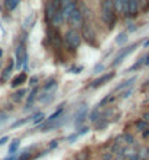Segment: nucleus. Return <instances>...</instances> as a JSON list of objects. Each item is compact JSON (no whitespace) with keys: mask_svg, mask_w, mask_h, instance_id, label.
<instances>
[{"mask_svg":"<svg viewBox=\"0 0 149 160\" xmlns=\"http://www.w3.org/2000/svg\"><path fill=\"white\" fill-rule=\"evenodd\" d=\"M36 96H38V88H33L32 92H30V95L28 96V101H26L25 109H29V108H32V105H33V102H35V99H36Z\"/></svg>","mask_w":149,"mask_h":160,"instance_id":"12","label":"nucleus"},{"mask_svg":"<svg viewBox=\"0 0 149 160\" xmlns=\"http://www.w3.org/2000/svg\"><path fill=\"white\" fill-rule=\"evenodd\" d=\"M137 47H139V44L136 42V44H132V45H129V47H126V48H123V50H120V52L116 55V57H114V60L112 61V66H113V67L119 66V64L122 63V61H123V60L126 58V57H128V55L130 54L132 51L136 50Z\"/></svg>","mask_w":149,"mask_h":160,"instance_id":"6","label":"nucleus"},{"mask_svg":"<svg viewBox=\"0 0 149 160\" xmlns=\"http://www.w3.org/2000/svg\"><path fill=\"white\" fill-rule=\"evenodd\" d=\"M129 37H128V32H122V34L117 35V38H116V44L117 45H124L126 42H128Z\"/></svg>","mask_w":149,"mask_h":160,"instance_id":"19","label":"nucleus"},{"mask_svg":"<svg viewBox=\"0 0 149 160\" xmlns=\"http://www.w3.org/2000/svg\"><path fill=\"white\" fill-rule=\"evenodd\" d=\"M136 82V76L135 77H130V79L124 80V82H122V84H119L116 88V90H122V89H128V88H132V84Z\"/></svg>","mask_w":149,"mask_h":160,"instance_id":"15","label":"nucleus"},{"mask_svg":"<svg viewBox=\"0 0 149 160\" xmlns=\"http://www.w3.org/2000/svg\"><path fill=\"white\" fill-rule=\"evenodd\" d=\"M81 70H83V67H81V66H78V67H72V68H71V73L78 74V73H81Z\"/></svg>","mask_w":149,"mask_h":160,"instance_id":"32","label":"nucleus"},{"mask_svg":"<svg viewBox=\"0 0 149 160\" xmlns=\"http://www.w3.org/2000/svg\"><path fill=\"white\" fill-rule=\"evenodd\" d=\"M25 93H26V92L23 90V89H22V90H19V92H16V93H15V96H13V98H15V101H21Z\"/></svg>","mask_w":149,"mask_h":160,"instance_id":"29","label":"nucleus"},{"mask_svg":"<svg viewBox=\"0 0 149 160\" xmlns=\"http://www.w3.org/2000/svg\"><path fill=\"white\" fill-rule=\"evenodd\" d=\"M74 2H75V0H74Z\"/></svg>","mask_w":149,"mask_h":160,"instance_id":"43","label":"nucleus"},{"mask_svg":"<svg viewBox=\"0 0 149 160\" xmlns=\"http://www.w3.org/2000/svg\"><path fill=\"white\" fill-rule=\"evenodd\" d=\"M139 12V3L137 0H128V6H126V15L129 16H135Z\"/></svg>","mask_w":149,"mask_h":160,"instance_id":"10","label":"nucleus"},{"mask_svg":"<svg viewBox=\"0 0 149 160\" xmlns=\"http://www.w3.org/2000/svg\"><path fill=\"white\" fill-rule=\"evenodd\" d=\"M26 82V74L25 73H21L19 76H16L15 79L12 80V88H17V86H21Z\"/></svg>","mask_w":149,"mask_h":160,"instance_id":"14","label":"nucleus"},{"mask_svg":"<svg viewBox=\"0 0 149 160\" xmlns=\"http://www.w3.org/2000/svg\"><path fill=\"white\" fill-rule=\"evenodd\" d=\"M57 146H58V140H52V141H51V144H49V150H51V148H55Z\"/></svg>","mask_w":149,"mask_h":160,"instance_id":"35","label":"nucleus"},{"mask_svg":"<svg viewBox=\"0 0 149 160\" xmlns=\"http://www.w3.org/2000/svg\"><path fill=\"white\" fill-rule=\"evenodd\" d=\"M88 118H90V121H93V122H94L95 119H99V118H100V106H97V108H95V109L93 111V112H91Z\"/></svg>","mask_w":149,"mask_h":160,"instance_id":"21","label":"nucleus"},{"mask_svg":"<svg viewBox=\"0 0 149 160\" xmlns=\"http://www.w3.org/2000/svg\"><path fill=\"white\" fill-rule=\"evenodd\" d=\"M21 3V0H4V6H6V9L7 10H15V9L17 8V4Z\"/></svg>","mask_w":149,"mask_h":160,"instance_id":"17","label":"nucleus"},{"mask_svg":"<svg viewBox=\"0 0 149 160\" xmlns=\"http://www.w3.org/2000/svg\"><path fill=\"white\" fill-rule=\"evenodd\" d=\"M30 157H32V154L29 153V148H26L25 152L19 156V160H30Z\"/></svg>","mask_w":149,"mask_h":160,"instance_id":"25","label":"nucleus"},{"mask_svg":"<svg viewBox=\"0 0 149 160\" xmlns=\"http://www.w3.org/2000/svg\"><path fill=\"white\" fill-rule=\"evenodd\" d=\"M137 156H139V159L141 160H145L149 157V152H148V147H143L141 150V153H137Z\"/></svg>","mask_w":149,"mask_h":160,"instance_id":"24","label":"nucleus"},{"mask_svg":"<svg viewBox=\"0 0 149 160\" xmlns=\"http://www.w3.org/2000/svg\"><path fill=\"white\" fill-rule=\"evenodd\" d=\"M77 138H78V134H77V132H74L72 135H70V137H68V143H74Z\"/></svg>","mask_w":149,"mask_h":160,"instance_id":"31","label":"nucleus"},{"mask_svg":"<svg viewBox=\"0 0 149 160\" xmlns=\"http://www.w3.org/2000/svg\"><path fill=\"white\" fill-rule=\"evenodd\" d=\"M145 60H146V57H142V58H139V60L136 61V63L133 64L132 67L129 68L128 72H136V70H139V68H141L142 66H143V63H145Z\"/></svg>","mask_w":149,"mask_h":160,"instance_id":"20","label":"nucleus"},{"mask_svg":"<svg viewBox=\"0 0 149 160\" xmlns=\"http://www.w3.org/2000/svg\"><path fill=\"white\" fill-rule=\"evenodd\" d=\"M107 124H109V121L106 118H103V117H101V118H99V119H95L94 121V125H95V130H104V128H106V127H107Z\"/></svg>","mask_w":149,"mask_h":160,"instance_id":"16","label":"nucleus"},{"mask_svg":"<svg viewBox=\"0 0 149 160\" xmlns=\"http://www.w3.org/2000/svg\"><path fill=\"white\" fill-rule=\"evenodd\" d=\"M83 34H81V37H84V38L87 39V41L90 42H94L95 41V34L94 31H93V28H91L90 23H84L83 22Z\"/></svg>","mask_w":149,"mask_h":160,"instance_id":"9","label":"nucleus"},{"mask_svg":"<svg viewBox=\"0 0 149 160\" xmlns=\"http://www.w3.org/2000/svg\"><path fill=\"white\" fill-rule=\"evenodd\" d=\"M123 140H126V143H128L129 146H133V144H135V138H133L130 134H124L123 135Z\"/></svg>","mask_w":149,"mask_h":160,"instance_id":"28","label":"nucleus"},{"mask_svg":"<svg viewBox=\"0 0 149 160\" xmlns=\"http://www.w3.org/2000/svg\"><path fill=\"white\" fill-rule=\"evenodd\" d=\"M6 141H9V137H2V138H0V146H3Z\"/></svg>","mask_w":149,"mask_h":160,"instance_id":"36","label":"nucleus"},{"mask_svg":"<svg viewBox=\"0 0 149 160\" xmlns=\"http://www.w3.org/2000/svg\"><path fill=\"white\" fill-rule=\"evenodd\" d=\"M143 121H146V122H148V124H149V112H148V114H145V115H143Z\"/></svg>","mask_w":149,"mask_h":160,"instance_id":"38","label":"nucleus"},{"mask_svg":"<svg viewBox=\"0 0 149 160\" xmlns=\"http://www.w3.org/2000/svg\"><path fill=\"white\" fill-rule=\"evenodd\" d=\"M2 55H3V51H2V48H0V58H2Z\"/></svg>","mask_w":149,"mask_h":160,"instance_id":"42","label":"nucleus"},{"mask_svg":"<svg viewBox=\"0 0 149 160\" xmlns=\"http://www.w3.org/2000/svg\"><path fill=\"white\" fill-rule=\"evenodd\" d=\"M133 92L132 88H128V89H123V92H122V95H120V98H123V99H126V98L130 96V93Z\"/></svg>","mask_w":149,"mask_h":160,"instance_id":"27","label":"nucleus"},{"mask_svg":"<svg viewBox=\"0 0 149 160\" xmlns=\"http://www.w3.org/2000/svg\"><path fill=\"white\" fill-rule=\"evenodd\" d=\"M55 90H57V82H48V83L42 88V93L39 95V101H41V103H49L52 99H54L55 96Z\"/></svg>","mask_w":149,"mask_h":160,"instance_id":"3","label":"nucleus"},{"mask_svg":"<svg viewBox=\"0 0 149 160\" xmlns=\"http://www.w3.org/2000/svg\"><path fill=\"white\" fill-rule=\"evenodd\" d=\"M16 68L21 70L23 66H26V61H28V52H26L25 44H19L16 47Z\"/></svg>","mask_w":149,"mask_h":160,"instance_id":"5","label":"nucleus"},{"mask_svg":"<svg viewBox=\"0 0 149 160\" xmlns=\"http://www.w3.org/2000/svg\"><path fill=\"white\" fill-rule=\"evenodd\" d=\"M87 117H88V106L86 105V103H83V105L77 109V112H75V125L80 127L86 121Z\"/></svg>","mask_w":149,"mask_h":160,"instance_id":"7","label":"nucleus"},{"mask_svg":"<svg viewBox=\"0 0 149 160\" xmlns=\"http://www.w3.org/2000/svg\"><path fill=\"white\" fill-rule=\"evenodd\" d=\"M103 160H113V153H107V154H104L103 156Z\"/></svg>","mask_w":149,"mask_h":160,"instance_id":"33","label":"nucleus"},{"mask_svg":"<svg viewBox=\"0 0 149 160\" xmlns=\"http://www.w3.org/2000/svg\"><path fill=\"white\" fill-rule=\"evenodd\" d=\"M143 45H145V48H146V47H149V39H148V41H145V44H143Z\"/></svg>","mask_w":149,"mask_h":160,"instance_id":"41","label":"nucleus"},{"mask_svg":"<svg viewBox=\"0 0 149 160\" xmlns=\"http://www.w3.org/2000/svg\"><path fill=\"white\" fill-rule=\"evenodd\" d=\"M44 118H45V115L42 114V112H38V114H35L32 117V121H33V124H39V122L44 121Z\"/></svg>","mask_w":149,"mask_h":160,"instance_id":"22","label":"nucleus"},{"mask_svg":"<svg viewBox=\"0 0 149 160\" xmlns=\"http://www.w3.org/2000/svg\"><path fill=\"white\" fill-rule=\"evenodd\" d=\"M114 74H116L114 72H110V73H106V74H101L99 79H95L94 82L90 84V88L95 89V88H100V86H103V84L109 83V82H110V80L114 77Z\"/></svg>","mask_w":149,"mask_h":160,"instance_id":"8","label":"nucleus"},{"mask_svg":"<svg viewBox=\"0 0 149 160\" xmlns=\"http://www.w3.org/2000/svg\"><path fill=\"white\" fill-rule=\"evenodd\" d=\"M101 19H103L104 25L112 29L114 22H116V10L113 6L112 0H103L101 2Z\"/></svg>","mask_w":149,"mask_h":160,"instance_id":"1","label":"nucleus"},{"mask_svg":"<svg viewBox=\"0 0 149 160\" xmlns=\"http://www.w3.org/2000/svg\"><path fill=\"white\" fill-rule=\"evenodd\" d=\"M36 83H38V77H36V76L32 77V79H30V82H29V84L35 88V86H36Z\"/></svg>","mask_w":149,"mask_h":160,"instance_id":"34","label":"nucleus"},{"mask_svg":"<svg viewBox=\"0 0 149 160\" xmlns=\"http://www.w3.org/2000/svg\"><path fill=\"white\" fill-rule=\"evenodd\" d=\"M148 122L146 121H143V119H142V121H137L136 122V128H137V131H142V132H143V131L146 130V128H148Z\"/></svg>","mask_w":149,"mask_h":160,"instance_id":"23","label":"nucleus"},{"mask_svg":"<svg viewBox=\"0 0 149 160\" xmlns=\"http://www.w3.org/2000/svg\"><path fill=\"white\" fill-rule=\"evenodd\" d=\"M19 146H21V140H19V138L13 140L12 143H10V146H9V154H15V153L17 152Z\"/></svg>","mask_w":149,"mask_h":160,"instance_id":"18","label":"nucleus"},{"mask_svg":"<svg viewBox=\"0 0 149 160\" xmlns=\"http://www.w3.org/2000/svg\"><path fill=\"white\" fill-rule=\"evenodd\" d=\"M113 6H114V10L117 13H122V15H126V6H128V0H112Z\"/></svg>","mask_w":149,"mask_h":160,"instance_id":"11","label":"nucleus"},{"mask_svg":"<svg viewBox=\"0 0 149 160\" xmlns=\"http://www.w3.org/2000/svg\"><path fill=\"white\" fill-rule=\"evenodd\" d=\"M12 70H13V61H10L9 63V66L3 70V73H2V77H0V82H6V80L10 77V74H12Z\"/></svg>","mask_w":149,"mask_h":160,"instance_id":"13","label":"nucleus"},{"mask_svg":"<svg viewBox=\"0 0 149 160\" xmlns=\"http://www.w3.org/2000/svg\"><path fill=\"white\" fill-rule=\"evenodd\" d=\"M81 32L75 28H70L64 35V44H65L67 50L70 51H75L81 44Z\"/></svg>","mask_w":149,"mask_h":160,"instance_id":"2","label":"nucleus"},{"mask_svg":"<svg viewBox=\"0 0 149 160\" xmlns=\"http://www.w3.org/2000/svg\"><path fill=\"white\" fill-rule=\"evenodd\" d=\"M29 119H32V117H28V118H25V119H21V121H16L15 124L12 125V128H16V127H22L23 124H26V122L29 121Z\"/></svg>","mask_w":149,"mask_h":160,"instance_id":"26","label":"nucleus"},{"mask_svg":"<svg viewBox=\"0 0 149 160\" xmlns=\"http://www.w3.org/2000/svg\"><path fill=\"white\" fill-rule=\"evenodd\" d=\"M143 64H145V66H149V57H146V60H145V63Z\"/></svg>","mask_w":149,"mask_h":160,"instance_id":"40","label":"nucleus"},{"mask_svg":"<svg viewBox=\"0 0 149 160\" xmlns=\"http://www.w3.org/2000/svg\"><path fill=\"white\" fill-rule=\"evenodd\" d=\"M67 22H68V25L71 26V28H80V26L83 25L84 22V18H83V12L80 10L78 8H75L72 12L70 13V16L67 18Z\"/></svg>","mask_w":149,"mask_h":160,"instance_id":"4","label":"nucleus"},{"mask_svg":"<svg viewBox=\"0 0 149 160\" xmlns=\"http://www.w3.org/2000/svg\"><path fill=\"white\" fill-rule=\"evenodd\" d=\"M104 70V64H97L94 67V70H93V73H95V74H99V73H101Z\"/></svg>","mask_w":149,"mask_h":160,"instance_id":"30","label":"nucleus"},{"mask_svg":"<svg viewBox=\"0 0 149 160\" xmlns=\"http://www.w3.org/2000/svg\"><path fill=\"white\" fill-rule=\"evenodd\" d=\"M113 160H126V159H124V156H122V154H116V157Z\"/></svg>","mask_w":149,"mask_h":160,"instance_id":"37","label":"nucleus"},{"mask_svg":"<svg viewBox=\"0 0 149 160\" xmlns=\"http://www.w3.org/2000/svg\"><path fill=\"white\" fill-rule=\"evenodd\" d=\"M143 137H145V138L146 137H149V128H146V130L143 131Z\"/></svg>","mask_w":149,"mask_h":160,"instance_id":"39","label":"nucleus"}]
</instances>
